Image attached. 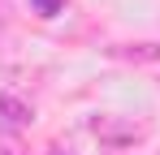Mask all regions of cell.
Here are the masks:
<instances>
[{"label": "cell", "instance_id": "6da1fadb", "mask_svg": "<svg viewBox=\"0 0 160 155\" xmlns=\"http://www.w3.org/2000/svg\"><path fill=\"white\" fill-rule=\"evenodd\" d=\"M91 134H95L100 142H112V147H126V142L138 138V129H134V125H121L117 116H95V121H91Z\"/></svg>", "mask_w": 160, "mask_h": 155}, {"label": "cell", "instance_id": "277c9868", "mask_svg": "<svg viewBox=\"0 0 160 155\" xmlns=\"http://www.w3.org/2000/svg\"><path fill=\"white\" fill-rule=\"evenodd\" d=\"M0 155H26V142L18 129H0Z\"/></svg>", "mask_w": 160, "mask_h": 155}, {"label": "cell", "instance_id": "5b68a950", "mask_svg": "<svg viewBox=\"0 0 160 155\" xmlns=\"http://www.w3.org/2000/svg\"><path fill=\"white\" fill-rule=\"evenodd\" d=\"M35 4H39L43 13H56V4H61V0H35Z\"/></svg>", "mask_w": 160, "mask_h": 155}, {"label": "cell", "instance_id": "7a4b0ae2", "mask_svg": "<svg viewBox=\"0 0 160 155\" xmlns=\"http://www.w3.org/2000/svg\"><path fill=\"white\" fill-rule=\"evenodd\" d=\"M112 56L130 65H160V43H126V48H112Z\"/></svg>", "mask_w": 160, "mask_h": 155}, {"label": "cell", "instance_id": "3957f363", "mask_svg": "<svg viewBox=\"0 0 160 155\" xmlns=\"http://www.w3.org/2000/svg\"><path fill=\"white\" fill-rule=\"evenodd\" d=\"M0 112H4V129H22L30 121V108L13 95H0Z\"/></svg>", "mask_w": 160, "mask_h": 155}]
</instances>
